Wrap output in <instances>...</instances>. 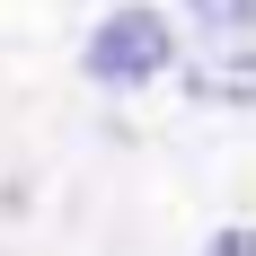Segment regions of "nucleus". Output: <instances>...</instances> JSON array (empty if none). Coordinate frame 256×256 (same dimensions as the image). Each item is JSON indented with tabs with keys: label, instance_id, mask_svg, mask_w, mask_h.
I'll use <instances>...</instances> for the list:
<instances>
[{
	"label": "nucleus",
	"instance_id": "nucleus-3",
	"mask_svg": "<svg viewBox=\"0 0 256 256\" xmlns=\"http://www.w3.org/2000/svg\"><path fill=\"white\" fill-rule=\"evenodd\" d=\"M212 256H256V238H248V230H221V238H212Z\"/></svg>",
	"mask_w": 256,
	"mask_h": 256
},
{
	"label": "nucleus",
	"instance_id": "nucleus-1",
	"mask_svg": "<svg viewBox=\"0 0 256 256\" xmlns=\"http://www.w3.org/2000/svg\"><path fill=\"white\" fill-rule=\"evenodd\" d=\"M168 53H177V36H168L159 9H115V18L88 36V80L132 88V80H159V71H168Z\"/></svg>",
	"mask_w": 256,
	"mask_h": 256
},
{
	"label": "nucleus",
	"instance_id": "nucleus-2",
	"mask_svg": "<svg viewBox=\"0 0 256 256\" xmlns=\"http://www.w3.org/2000/svg\"><path fill=\"white\" fill-rule=\"evenodd\" d=\"M186 36L221 62V88H238V71L256 53V0H186Z\"/></svg>",
	"mask_w": 256,
	"mask_h": 256
}]
</instances>
